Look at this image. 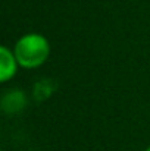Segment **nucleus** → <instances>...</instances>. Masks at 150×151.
<instances>
[{
  "instance_id": "1",
  "label": "nucleus",
  "mask_w": 150,
  "mask_h": 151,
  "mask_svg": "<svg viewBox=\"0 0 150 151\" xmlns=\"http://www.w3.org/2000/svg\"><path fill=\"white\" fill-rule=\"evenodd\" d=\"M13 53L21 68L37 69L43 66L50 56L49 40L38 32H28L18 38L13 46Z\"/></svg>"
},
{
  "instance_id": "2",
  "label": "nucleus",
  "mask_w": 150,
  "mask_h": 151,
  "mask_svg": "<svg viewBox=\"0 0 150 151\" xmlns=\"http://www.w3.org/2000/svg\"><path fill=\"white\" fill-rule=\"evenodd\" d=\"M19 63L16 60V56L13 50H10L7 46H0V82H9L18 72Z\"/></svg>"
},
{
  "instance_id": "3",
  "label": "nucleus",
  "mask_w": 150,
  "mask_h": 151,
  "mask_svg": "<svg viewBox=\"0 0 150 151\" xmlns=\"http://www.w3.org/2000/svg\"><path fill=\"white\" fill-rule=\"evenodd\" d=\"M27 106V96L21 90H9L3 94L0 107L6 114H16Z\"/></svg>"
},
{
  "instance_id": "4",
  "label": "nucleus",
  "mask_w": 150,
  "mask_h": 151,
  "mask_svg": "<svg viewBox=\"0 0 150 151\" xmlns=\"http://www.w3.org/2000/svg\"><path fill=\"white\" fill-rule=\"evenodd\" d=\"M54 91V82L51 79H41L33 87V94L37 101L47 100Z\"/></svg>"
},
{
  "instance_id": "5",
  "label": "nucleus",
  "mask_w": 150,
  "mask_h": 151,
  "mask_svg": "<svg viewBox=\"0 0 150 151\" xmlns=\"http://www.w3.org/2000/svg\"><path fill=\"white\" fill-rule=\"evenodd\" d=\"M144 151H150V145H149V147H147V148H146V150H144Z\"/></svg>"
}]
</instances>
